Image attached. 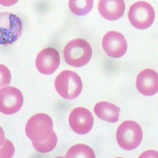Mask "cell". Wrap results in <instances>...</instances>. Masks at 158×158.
<instances>
[{
    "instance_id": "cell-2",
    "label": "cell",
    "mask_w": 158,
    "mask_h": 158,
    "mask_svg": "<svg viewBox=\"0 0 158 158\" xmlns=\"http://www.w3.org/2000/svg\"><path fill=\"white\" fill-rule=\"evenodd\" d=\"M63 55L68 64L75 68H80L90 61L92 56V48L85 40L75 39L66 45Z\"/></svg>"
},
{
    "instance_id": "cell-5",
    "label": "cell",
    "mask_w": 158,
    "mask_h": 158,
    "mask_svg": "<svg viewBox=\"0 0 158 158\" xmlns=\"http://www.w3.org/2000/svg\"><path fill=\"white\" fill-rule=\"evenodd\" d=\"M142 137L141 126L134 121L123 122L117 131V139L119 145L127 151L137 148L141 143Z\"/></svg>"
},
{
    "instance_id": "cell-12",
    "label": "cell",
    "mask_w": 158,
    "mask_h": 158,
    "mask_svg": "<svg viewBox=\"0 0 158 158\" xmlns=\"http://www.w3.org/2000/svg\"><path fill=\"white\" fill-rule=\"evenodd\" d=\"M98 10L101 15L108 20H115L123 16L125 10L124 0H100Z\"/></svg>"
},
{
    "instance_id": "cell-15",
    "label": "cell",
    "mask_w": 158,
    "mask_h": 158,
    "mask_svg": "<svg viewBox=\"0 0 158 158\" xmlns=\"http://www.w3.org/2000/svg\"><path fill=\"white\" fill-rule=\"evenodd\" d=\"M66 158H95L94 152L92 148L85 144H77L71 147L66 155Z\"/></svg>"
},
{
    "instance_id": "cell-8",
    "label": "cell",
    "mask_w": 158,
    "mask_h": 158,
    "mask_svg": "<svg viewBox=\"0 0 158 158\" xmlns=\"http://www.w3.org/2000/svg\"><path fill=\"white\" fill-rule=\"evenodd\" d=\"M103 48L106 54L112 58H120L127 50L126 40L123 35L116 31L106 33L102 41Z\"/></svg>"
},
{
    "instance_id": "cell-1",
    "label": "cell",
    "mask_w": 158,
    "mask_h": 158,
    "mask_svg": "<svg viewBox=\"0 0 158 158\" xmlns=\"http://www.w3.org/2000/svg\"><path fill=\"white\" fill-rule=\"evenodd\" d=\"M26 133L32 143L47 140L55 134L53 130L52 120L45 113L35 114L27 122Z\"/></svg>"
},
{
    "instance_id": "cell-20",
    "label": "cell",
    "mask_w": 158,
    "mask_h": 158,
    "mask_svg": "<svg viewBox=\"0 0 158 158\" xmlns=\"http://www.w3.org/2000/svg\"><path fill=\"white\" fill-rule=\"evenodd\" d=\"M6 140L4 132L2 128L0 126V147L3 144L4 141Z\"/></svg>"
},
{
    "instance_id": "cell-17",
    "label": "cell",
    "mask_w": 158,
    "mask_h": 158,
    "mask_svg": "<svg viewBox=\"0 0 158 158\" xmlns=\"http://www.w3.org/2000/svg\"><path fill=\"white\" fill-rule=\"evenodd\" d=\"M11 80L10 70L5 65L0 64V90L10 84Z\"/></svg>"
},
{
    "instance_id": "cell-4",
    "label": "cell",
    "mask_w": 158,
    "mask_h": 158,
    "mask_svg": "<svg viewBox=\"0 0 158 158\" xmlns=\"http://www.w3.org/2000/svg\"><path fill=\"white\" fill-rule=\"evenodd\" d=\"M23 31L19 17L12 13H0V44H12L21 36Z\"/></svg>"
},
{
    "instance_id": "cell-10",
    "label": "cell",
    "mask_w": 158,
    "mask_h": 158,
    "mask_svg": "<svg viewBox=\"0 0 158 158\" xmlns=\"http://www.w3.org/2000/svg\"><path fill=\"white\" fill-rule=\"evenodd\" d=\"M60 64L59 52L52 47L42 50L38 54L35 61L36 68L43 75H49L54 73Z\"/></svg>"
},
{
    "instance_id": "cell-9",
    "label": "cell",
    "mask_w": 158,
    "mask_h": 158,
    "mask_svg": "<svg viewBox=\"0 0 158 158\" xmlns=\"http://www.w3.org/2000/svg\"><path fill=\"white\" fill-rule=\"evenodd\" d=\"M69 122L74 132L79 135H85L92 129L94 118L89 110L84 107H78L72 111Z\"/></svg>"
},
{
    "instance_id": "cell-14",
    "label": "cell",
    "mask_w": 158,
    "mask_h": 158,
    "mask_svg": "<svg viewBox=\"0 0 158 158\" xmlns=\"http://www.w3.org/2000/svg\"><path fill=\"white\" fill-rule=\"evenodd\" d=\"M93 0H69V6L73 14L79 16L88 14L93 8Z\"/></svg>"
},
{
    "instance_id": "cell-7",
    "label": "cell",
    "mask_w": 158,
    "mask_h": 158,
    "mask_svg": "<svg viewBox=\"0 0 158 158\" xmlns=\"http://www.w3.org/2000/svg\"><path fill=\"white\" fill-rule=\"evenodd\" d=\"M23 102L22 93L15 87H5L0 91V112L3 114L11 115L18 112Z\"/></svg>"
},
{
    "instance_id": "cell-3",
    "label": "cell",
    "mask_w": 158,
    "mask_h": 158,
    "mask_svg": "<svg viewBox=\"0 0 158 158\" xmlns=\"http://www.w3.org/2000/svg\"><path fill=\"white\" fill-rule=\"evenodd\" d=\"M55 87L58 94L68 100L74 99L80 94L82 82L79 75L72 71L61 72L56 78Z\"/></svg>"
},
{
    "instance_id": "cell-6",
    "label": "cell",
    "mask_w": 158,
    "mask_h": 158,
    "mask_svg": "<svg viewBox=\"0 0 158 158\" xmlns=\"http://www.w3.org/2000/svg\"><path fill=\"white\" fill-rule=\"evenodd\" d=\"M129 21L133 27L139 29H145L151 27L155 20L154 9L150 3L138 2L132 5L128 15Z\"/></svg>"
},
{
    "instance_id": "cell-11",
    "label": "cell",
    "mask_w": 158,
    "mask_h": 158,
    "mask_svg": "<svg viewBox=\"0 0 158 158\" xmlns=\"http://www.w3.org/2000/svg\"><path fill=\"white\" fill-rule=\"evenodd\" d=\"M136 87L141 94L151 96L158 92V74L151 69L140 72L136 79Z\"/></svg>"
},
{
    "instance_id": "cell-16",
    "label": "cell",
    "mask_w": 158,
    "mask_h": 158,
    "mask_svg": "<svg viewBox=\"0 0 158 158\" xmlns=\"http://www.w3.org/2000/svg\"><path fill=\"white\" fill-rule=\"evenodd\" d=\"M57 136L55 134L47 140L39 143H32V145L37 151L46 153L52 151L54 149L57 145Z\"/></svg>"
},
{
    "instance_id": "cell-18",
    "label": "cell",
    "mask_w": 158,
    "mask_h": 158,
    "mask_svg": "<svg viewBox=\"0 0 158 158\" xmlns=\"http://www.w3.org/2000/svg\"><path fill=\"white\" fill-rule=\"evenodd\" d=\"M15 153V147L13 143L6 139L3 144L0 147V158H11Z\"/></svg>"
},
{
    "instance_id": "cell-19",
    "label": "cell",
    "mask_w": 158,
    "mask_h": 158,
    "mask_svg": "<svg viewBox=\"0 0 158 158\" xmlns=\"http://www.w3.org/2000/svg\"><path fill=\"white\" fill-rule=\"evenodd\" d=\"M19 0H0V4L4 7H10L15 4Z\"/></svg>"
},
{
    "instance_id": "cell-13",
    "label": "cell",
    "mask_w": 158,
    "mask_h": 158,
    "mask_svg": "<svg viewBox=\"0 0 158 158\" xmlns=\"http://www.w3.org/2000/svg\"><path fill=\"white\" fill-rule=\"evenodd\" d=\"M96 116L101 119L109 123H115L119 117V108L108 102L97 103L94 108Z\"/></svg>"
}]
</instances>
